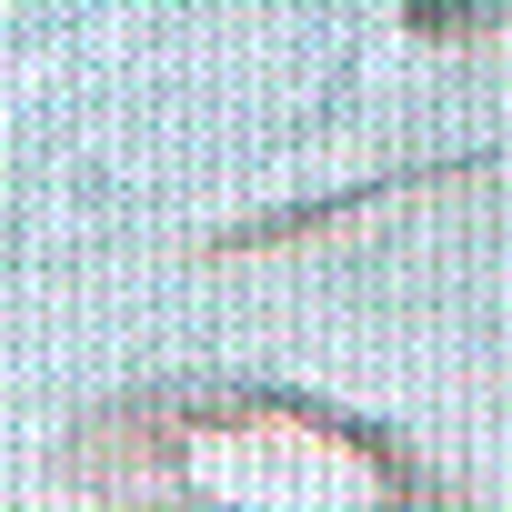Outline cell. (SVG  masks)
Wrapping results in <instances>:
<instances>
[{"label": "cell", "mask_w": 512, "mask_h": 512, "mask_svg": "<svg viewBox=\"0 0 512 512\" xmlns=\"http://www.w3.org/2000/svg\"><path fill=\"white\" fill-rule=\"evenodd\" d=\"M111 512H452L402 432L302 392H131L61 452Z\"/></svg>", "instance_id": "1"}, {"label": "cell", "mask_w": 512, "mask_h": 512, "mask_svg": "<svg viewBox=\"0 0 512 512\" xmlns=\"http://www.w3.org/2000/svg\"><path fill=\"white\" fill-rule=\"evenodd\" d=\"M482 161H422V171H372V181H352V191H332V201H292V211H262V221H231L211 251L231 262V251H282V241H302V231H322V221H352V211H372V201H422V191H442V181H472Z\"/></svg>", "instance_id": "2"}, {"label": "cell", "mask_w": 512, "mask_h": 512, "mask_svg": "<svg viewBox=\"0 0 512 512\" xmlns=\"http://www.w3.org/2000/svg\"><path fill=\"white\" fill-rule=\"evenodd\" d=\"M512 0H402V31L412 41H482Z\"/></svg>", "instance_id": "3"}]
</instances>
